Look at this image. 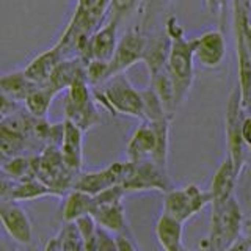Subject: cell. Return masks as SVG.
<instances>
[{"label":"cell","instance_id":"9","mask_svg":"<svg viewBox=\"0 0 251 251\" xmlns=\"http://www.w3.org/2000/svg\"><path fill=\"white\" fill-rule=\"evenodd\" d=\"M146 44H148V38L141 33V30L133 28L127 31L118 41L113 57L108 61V71H107L108 78H112L116 74H123L127 68L141 61Z\"/></svg>","mask_w":251,"mask_h":251},{"label":"cell","instance_id":"31","mask_svg":"<svg viewBox=\"0 0 251 251\" xmlns=\"http://www.w3.org/2000/svg\"><path fill=\"white\" fill-rule=\"evenodd\" d=\"M96 251H118L116 239L112 232L99 227L98 231V242H96Z\"/></svg>","mask_w":251,"mask_h":251},{"label":"cell","instance_id":"39","mask_svg":"<svg viewBox=\"0 0 251 251\" xmlns=\"http://www.w3.org/2000/svg\"><path fill=\"white\" fill-rule=\"evenodd\" d=\"M0 176H3V170H2V167H0Z\"/></svg>","mask_w":251,"mask_h":251},{"label":"cell","instance_id":"28","mask_svg":"<svg viewBox=\"0 0 251 251\" xmlns=\"http://www.w3.org/2000/svg\"><path fill=\"white\" fill-rule=\"evenodd\" d=\"M141 0H110L107 10V21H115L121 24L129 14L133 13L140 6Z\"/></svg>","mask_w":251,"mask_h":251},{"label":"cell","instance_id":"7","mask_svg":"<svg viewBox=\"0 0 251 251\" xmlns=\"http://www.w3.org/2000/svg\"><path fill=\"white\" fill-rule=\"evenodd\" d=\"M121 185L124 187L126 193L157 190L165 195L175 188V182L170 179L167 168L159 167L152 160H143L137 163L129 162V168Z\"/></svg>","mask_w":251,"mask_h":251},{"label":"cell","instance_id":"2","mask_svg":"<svg viewBox=\"0 0 251 251\" xmlns=\"http://www.w3.org/2000/svg\"><path fill=\"white\" fill-rule=\"evenodd\" d=\"M210 212L207 239L204 240L206 251H225L242 237L243 214L235 196L223 204H214Z\"/></svg>","mask_w":251,"mask_h":251},{"label":"cell","instance_id":"30","mask_svg":"<svg viewBox=\"0 0 251 251\" xmlns=\"http://www.w3.org/2000/svg\"><path fill=\"white\" fill-rule=\"evenodd\" d=\"M24 104L21 102L11 99L10 96H6L5 93L0 91V123L5 121L6 118H10L11 115H14L18 110L22 108Z\"/></svg>","mask_w":251,"mask_h":251},{"label":"cell","instance_id":"13","mask_svg":"<svg viewBox=\"0 0 251 251\" xmlns=\"http://www.w3.org/2000/svg\"><path fill=\"white\" fill-rule=\"evenodd\" d=\"M63 124H65V130L58 146L61 157L71 171L80 175L83 167V130L68 120L63 121Z\"/></svg>","mask_w":251,"mask_h":251},{"label":"cell","instance_id":"23","mask_svg":"<svg viewBox=\"0 0 251 251\" xmlns=\"http://www.w3.org/2000/svg\"><path fill=\"white\" fill-rule=\"evenodd\" d=\"M28 140L30 138L13 130L6 123H0V167L13 157L25 152Z\"/></svg>","mask_w":251,"mask_h":251},{"label":"cell","instance_id":"6","mask_svg":"<svg viewBox=\"0 0 251 251\" xmlns=\"http://www.w3.org/2000/svg\"><path fill=\"white\" fill-rule=\"evenodd\" d=\"M210 202L212 196L209 190L204 192L196 184H188L180 188L175 187L163 196V214L185 225Z\"/></svg>","mask_w":251,"mask_h":251},{"label":"cell","instance_id":"37","mask_svg":"<svg viewBox=\"0 0 251 251\" xmlns=\"http://www.w3.org/2000/svg\"><path fill=\"white\" fill-rule=\"evenodd\" d=\"M204 2H206V6L212 13L218 14L220 11H222V8L225 6V3L227 2V0H204Z\"/></svg>","mask_w":251,"mask_h":251},{"label":"cell","instance_id":"32","mask_svg":"<svg viewBox=\"0 0 251 251\" xmlns=\"http://www.w3.org/2000/svg\"><path fill=\"white\" fill-rule=\"evenodd\" d=\"M116 247L118 251H138L137 243L132 237V232H124V234H116Z\"/></svg>","mask_w":251,"mask_h":251},{"label":"cell","instance_id":"24","mask_svg":"<svg viewBox=\"0 0 251 251\" xmlns=\"http://www.w3.org/2000/svg\"><path fill=\"white\" fill-rule=\"evenodd\" d=\"M50 195H55V193L44 182H41L36 176H33V177H27L22 180H14L11 201H16V202L33 201V200L44 198V196H50Z\"/></svg>","mask_w":251,"mask_h":251},{"label":"cell","instance_id":"20","mask_svg":"<svg viewBox=\"0 0 251 251\" xmlns=\"http://www.w3.org/2000/svg\"><path fill=\"white\" fill-rule=\"evenodd\" d=\"M168 52H170V36L167 35V31L163 35H157L155 38L148 39L141 61L146 65L149 77L167 69Z\"/></svg>","mask_w":251,"mask_h":251},{"label":"cell","instance_id":"1","mask_svg":"<svg viewBox=\"0 0 251 251\" xmlns=\"http://www.w3.org/2000/svg\"><path fill=\"white\" fill-rule=\"evenodd\" d=\"M167 35L170 36V52L167 71L173 82L177 107L184 104L193 85V58L195 39H187L177 19L171 16L167 22Z\"/></svg>","mask_w":251,"mask_h":251},{"label":"cell","instance_id":"26","mask_svg":"<svg viewBox=\"0 0 251 251\" xmlns=\"http://www.w3.org/2000/svg\"><path fill=\"white\" fill-rule=\"evenodd\" d=\"M3 175L13 180H22L27 177H33L35 175V162L33 157H27L25 154L16 155L6 163L2 165Z\"/></svg>","mask_w":251,"mask_h":251},{"label":"cell","instance_id":"11","mask_svg":"<svg viewBox=\"0 0 251 251\" xmlns=\"http://www.w3.org/2000/svg\"><path fill=\"white\" fill-rule=\"evenodd\" d=\"M0 223L5 232L21 245H28L33 239V227L27 212L16 201H0Z\"/></svg>","mask_w":251,"mask_h":251},{"label":"cell","instance_id":"8","mask_svg":"<svg viewBox=\"0 0 251 251\" xmlns=\"http://www.w3.org/2000/svg\"><path fill=\"white\" fill-rule=\"evenodd\" d=\"M243 107L239 86L232 90L226 104L225 113V133H226V155H229L235 168L240 173L245 165V143L242 137V124H243Z\"/></svg>","mask_w":251,"mask_h":251},{"label":"cell","instance_id":"10","mask_svg":"<svg viewBox=\"0 0 251 251\" xmlns=\"http://www.w3.org/2000/svg\"><path fill=\"white\" fill-rule=\"evenodd\" d=\"M127 168H129V162L126 160V162H115L102 170L80 173L74 182V188L88 193L91 196H96L110 187L121 184L126 173H127Z\"/></svg>","mask_w":251,"mask_h":251},{"label":"cell","instance_id":"35","mask_svg":"<svg viewBox=\"0 0 251 251\" xmlns=\"http://www.w3.org/2000/svg\"><path fill=\"white\" fill-rule=\"evenodd\" d=\"M242 137H243V143L251 151V115L243 118V124H242Z\"/></svg>","mask_w":251,"mask_h":251},{"label":"cell","instance_id":"25","mask_svg":"<svg viewBox=\"0 0 251 251\" xmlns=\"http://www.w3.org/2000/svg\"><path fill=\"white\" fill-rule=\"evenodd\" d=\"M53 98L55 94L49 88H46V86H36L27 96V99L24 100V108L31 116L38 118V120H44V118H47V113H49Z\"/></svg>","mask_w":251,"mask_h":251},{"label":"cell","instance_id":"4","mask_svg":"<svg viewBox=\"0 0 251 251\" xmlns=\"http://www.w3.org/2000/svg\"><path fill=\"white\" fill-rule=\"evenodd\" d=\"M65 120L74 123L83 132L102 123L100 113L90 91V82L86 74L78 75L68 88V96L65 102Z\"/></svg>","mask_w":251,"mask_h":251},{"label":"cell","instance_id":"36","mask_svg":"<svg viewBox=\"0 0 251 251\" xmlns=\"http://www.w3.org/2000/svg\"><path fill=\"white\" fill-rule=\"evenodd\" d=\"M44 251H61V239H60V234H57L50 240H47L46 247H44Z\"/></svg>","mask_w":251,"mask_h":251},{"label":"cell","instance_id":"34","mask_svg":"<svg viewBox=\"0 0 251 251\" xmlns=\"http://www.w3.org/2000/svg\"><path fill=\"white\" fill-rule=\"evenodd\" d=\"M251 250V232L248 235H242V237L231 245L225 251H250Z\"/></svg>","mask_w":251,"mask_h":251},{"label":"cell","instance_id":"33","mask_svg":"<svg viewBox=\"0 0 251 251\" xmlns=\"http://www.w3.org/2000/svg\"><path fill=\"white\" fill-rule=\"evenodd\" d=\"M14 180L6 177L5 175L0 176V201H11V192H13Z\"/></svg>","mask_w":251,"mask_h":251},{"label":"cell","instance_id":"5","mask_svg":"<svg viewBox=\"0 0 251 251\" xmlns=\"http://www.w3.org/2000/svg\"><path fill=\"white\" fill-rule=\"evenodd\" d=\"M33 162L36 177L57 196L74 188V182L78 175L66 167L58 146L47 145L41 154L33 157Z\"/></svg>","mask_w":251,"mask_h":251},{"label":"cell","instance_id":"15","mask_svg":"<svg viewBox=\"0 0 251 251\" xmlns=\"http://www.w3.org/2000/svg\"><path fill=\"white\" fill-rule=\"evenodd\" d=\"M239 175L240 173L235 168L232 159L229 155H226L225 160L217 168L214 177H212L210 188H209V193L212 196L210 206H214V204H223L231 196H234V188L235 184H237Z\"/></svg>","mask_w":251,"mask_h":251},{"label":"cell","instance_id":"29","mask_svg":"<svg viewBox=\"0 0 251 251\" xmlns=\"http://www.w3.org/2000/svg\"><path fill=\"white\" fill-rule=\"evenodd\" d=\"M170 2L171 0H141L140 19H141V27H143V30H146L149 25H151L154 19L165 10V6H167Z\"/></svg>","mask_w":251,"mask_h":251},{"label":"cell","instance_id":"38","mask_svg":"<svg viewBox=\"0 0 251 251\" xmlns=\"http://www.w3.org/2000/svg\"><path fill=\"white\" fill-rule=\"evenodd\" d=\"M98 3V0H77V8H83V10H90Z\"/></svg>","mask_w":251,"mask_h":251},{"label":"cell","instance_id":"22","mask_svg":"<svg viewBox=\"0 0 251 251\" xmlns=\"http://www.w3.org/2000/svg\"><path fill=\"white\" fill-rule=\"evenodd\" d=\"M94 207V196L80 192V190H69L63 206V220L65 223H74L77 218L83 215H91Z\"/></svg>","mask_w":251,"mask_h":251},{"label":"cell","instance_id":"17","mask_svg":"<svg viewBox=\"0 0 251 251\" xmlns=\"http://www.w3.org/2000/svg\"><path fill=\"white\" fill-rule=\"evenodd\" d=\"M155 132L151 123L141 121V124L132 133L130 140L126 146L127 162L137 163L143 160H152L155 151Z\"/></svg>","mask_w":251,"mask_h":251},{"label":"cell","instance_id":"16","mask_svg":"<svg viewBox=\"0 0 251 251\" xmlns=\"http://www.w3.org/2000/svg\"><path fill=\"white\" fill-rule=\"evenodd\" d=\"M120 24L115 21H105V24L99 30H96L90 38L88 53H86V63L91 60L99 61H110L116 50L118 39L116 31Z\"/></svg>","mask_w":251,"mask_h":251},{"label":"cell","instance_id":"12","mask_svg":"<svg viewBox=\"0 0 251 251\" xmlns=\"http://www.w3.org/2000/svg\"><path fill=\"white\" fill-rule=\"evenodd\" d=\"M226 57L225 36L220 30H209L201 36L195 38V58L204 68L215 69Z\"/></svg>","mask_w":251,"mask_h":251},{"label":"cell","instance_id":"18","mask_svg":"<svg viewBox=\"0 0 251 251\" xmlns=\"http://www.w3.org/2000/svg\"><path fill=\"white\" fill-rule=\"evenodd\" d=\"M63 60H66L65 55H63L58 44H55L52 49L38 53L36 57L24 68V71H25V75L35 85L44 86L49 82L55 68H57Z\"/></svg>","mask_w":251,"mask_h":251},{"label":"cell","instance_id":"27","mask_svg":"<svg viewBox=\"0 0 251 251\" xmlns=\"http://www.w3.org/2000/svg\"><path fill=\"white\" fill-rule=\"evenodd\" d=\"M80 239L83 243L85 251H96V242H98V231L99 226L91 215H83L80 218H77L74 222Z\"/></svg>","mask_w":251,"mask_h":251},{"label":"cell","instance_id":"19","mask_svg":"<svg viewBox=\"0 0 251 251\" xmlns=\"http://www.w3.org/2000/svg\"><path fill=\"white\" fill-rule=\"evenodd\" d=\"M155 237L163 251H184V223L162 212L155 223Z\"/></svg>","mask_w":251,"mask_h":251},{"label":"cell","instance_id":"3","mask_svg":"<svg viewBox=\"0 0 251 251\" xmlns=\"http://www.w3.org/2000/svg\"><path fill=\"white\" fill-rule=\"evenodd\" d=\"M93 98L100 102L113 115H126L145 120V105L141 91L135 90L126 74H116L102 83V88L93 93Z\"/></svg>","mask_w":251,"mask_h":251},{"label":"cell","instance_id":"14","mask_svg":"<svg viewBox=\"0 0 251 251\" xmlns=\"http://www.w3.org/2000/svg\"><path fill=\"white\" fill-rule=\"evenodd\" d=\"M91 217L96 220L99 227L112 232L113 235L130 232L123 201L98 202L94 200V207L91 212Z\"/></svg>","mask_w":251,"mask_h":251},{"label":"cell","instance_id":"21","mask_svg":"<svg viewBox=\"0 0 251 251\" xmlns=\"http://www.w3.org/2000/svg\"><path fill=\"white\" fill-rule=\"evenodd\" d=\"M36 86L38 85H35L25 75V71L24 69L11 71V73L0 75V91L5 93L11 99L21 102V104H24V100L27 99V96Z\"/></svg>","mask_w":251,"mask_h":251}]
</instances>
